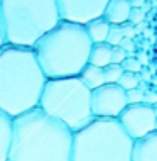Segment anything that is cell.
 Returning <instances> with one entry per match:
<instances>
[{
  "label": "cell",
  "mask_w": 157,
  "mask_h": 161,
  "mask_svg": "<svg viewBox=\"0 0 157 161\" xmlns=\"http://www.w3.org/2000/svg\"><path fill=\"white\" fill-rule=\"evenodd\" d=\"M154 112H155V115H157V103L154 105Z\"/></svg>",
  "instance_id": "cell-30"
},
{
  "label": "cell",
  "mask_w": 157,
  "mask_h": 161,
  "mask_svg": "<svg viewBox=\"0 0 157 161\" xmlns=\"http://www.w3.org/2000/svg\"><path fill=\"white\" fill-rule=\"evenodd\" d=\"M120 27H122V32H123V37H125V39H133L135 34H137V32H135V25L130 24V22L122 24Z\"/></svg>",
  "instance_id": "cell-23"
},
{
  "label": "cell",
  "mask_w": 157,
  "mask_h": 161,
  "mask_svg": "<svg viewBox=\"0 0 157 161\" xmlns=\"http://www.w3.org/2000/svg\"><path fill=\"white\" fill-rule=\"evenodd\" d=\"M144 103L152 105V107L155 105L157 103V92L155 90H145V92H144Z\"/></svg>",
  "instance_id": "cell-25"
},
{
  "label": "cell",
  "mask_w": 157,
  "mask_h": 161,
  "mask_svg": "<svg viewBox=\"0 0 157 161\" xmlns=\"http://www.w3.org/2000/svg\"><path fill=\"white\" fill-rule=\"evenodd\" d=\"M132 161H157V130L133 141Z\"/></svg>",
  "instance_id": "cell-10"
},
{
  "label": "cell",
  "mask_w": 157,
  "mask_h": 161,
  "mask_svg": "<svg viewBox=\"0 0 157 161\" xmlns=\"http://www.w3.org/2000/svg\"><path fill=\"white\" fill-rule=\"evenodd\" d=\"M140 81H142L140 80V73H139V75H133V73L123 71V73H122V76H120V80L117 81V85H118L122 90L128 92V90H132V88H137Z\"/></svg>",
  "instance_id": "cell-16"
},
{
  "label": "cell",
  "mask_w": 157,
  "mask_h": 161,
  "mask_svg": "<svg viewBox=\"0 0 157 161\" xmlns=\"http://www.w3.org/2000/svg\"><path fill=\"white\" fill-rule=\"evenodd\" d=\"M61 20L86 25L103 17L105 7L110 0H56Z\"/></svg>",
  "instance_id": "cell-9"
},
{
  "label": "cell",
  "mask_w": 157,
  "mask_h": 161,
  "mask_svg": "<svg viewBox=\"0 0 157 161\" xmlns=\"http://www.w3.org/2000/svg\"><path fill=\"white\" fill-rule=\"evenodd\" d=\"M130 5L132 8H142L145 5V0H130Z\"/></svg>",
  "instance_id": "cell-28"
},
{
  "label": "cell",
  "mask_w": 157,
  "mask_h": 161,
  "mask_svg": "<svg viewBox=\"0 0 157 161\" xmlns=\"http://www.w3.org/2000/svg\"><path fill=\"white\" fill-rule=\"evenodd\" d=\"M145 20V8H132L130 10V15H128V22L133 24V25H139Z\"/></svg>",
  "instance_id": "cell-21"
},
{
  "label": "cell",
  "mask_w": 157,
  "mask_h": 161,
  "mask_svg": "<svg viewBox=\"0 0 157 161\" xmlns=\"http://www.w3.org/2000/svg\"><path fill=\"white\" fill-rule=\"evenodd\" d=\"M120 47L127 53V56H135V44H133V39H123L120 42Z\"/></svg>",
  "instance_id": "cell-24"
},
{
  "label": "cell",
  "mask_w": 157,
  "mask_h": 161,
  "mask_svg": "<svg viewBox=\"0 0 157 161\" xmlns=\"http://www.w3.org/2000/svg\"><path fill=\"white\" fill-rule=\"evenodd\" d=\"M155 112L152 105L147 103H135L127 105L118 115V122L123 127V130L130 136L132 141L140 139L152 130H155Z\"/></svg>",
  "instance_id": "cell-8"
},
{
  "label": "cell",
  "mask_w": 157,
  "mask_h": 161,
  "mask_svg": "<svg viewBox=\"0 0 157 161\" xmlns=\"http://www.w3.org/2000/svg\"><path fill=\"white\" fill-rule=\"evenodd\" d=\"M80 80L85 83V86L90 92H93V90H97L102 85H105L103 68H97V66H91V64H86V66L83 68V71L80 73Z\"/></svg>",
  "instance_id": "cell-14"
},
{
  "label": "cell",
  "mask_w": 157,
  "mask_h": 161,
  "mask_svg": "<svg viewBox=\"0 0 157 161\" xmlns=\"http://www.w3.org/2000/svg\"><path fill=\"white\" fill-rule=\"evenodd\" d=\"M125 59H127V53H125L120 46H113L112 47V63L113 64H122Z\"/></svg>",
  "instance_id": "cell-22"
},
{
  "label": "cell",
  "mask_w": 157,
  "mask_h": 161,
  "mask_svg": "<svg viewBox=\"0 0 157 161\" xmlns=\"http://www.w3.org/2000/svg\"><path fill=\"white\" fill-rule=\"evenodd\" d=\"M86 29V34H88L90 41L93 42V44H98V42H105L107 41V36H108V31H110V24H108V20H105L103 17H100V19H95L88 22L85 25Z\"/></svg>",
  "instance_id": "cell-15"
},
{
  "label": "cell",
  "mask_w": 157,
  "mask_h": 161,
  "mask_svg": "<svg viewBox=\"0 0 157 161\" xmlns=\"http://www.w3.org/2000/svg\"><path fill=\"white\" fill-rule=\"evenodd\" d=\"M155 130H157V119H155Z\"/></svg>",
  "instance_id": "cell-31"
},
{
  "label": "cell",
  "mask_w": 157,
  "mask_h": 161,
  "mask_svg": "<svg viewBox=\"0 0 157 161\" xmlns=\"http://www.w3.org/2000/svg\"><path fill=\"white\" fill-rule=\"evenodd\" d=\"M123 32H122V27L120 25H112L110 24V31H108V36H107V44H110L112 47L113 46H120V42L123 41Z\"/></svg>",
  "instance_id": "cell-18"
},
{
  "label": "cell",
  "mask_w": 157,
  "mask_h": 161,
  "mask_svg": "<svg viewBox=\"0 0 157 161\" xmlns=\"http://www.w3.org/2000/svg\"><path fill=\"white\" fill-rule=\"evenodd\" d=\"M135 58H137V61L140 63L142 66H145V64L149 63V58L145 56V53H137V56H135Z\"/></svg>",
  "instance_id": "cell-27"
},
{
  "label": "cell",
  "mask_w": 157,
  "mask_h": 161,
  "mask_svg": "<svg viewBox=\"0 0 157 161\" xmlns=\"http://www.w3.org/2000/svg\"><path fill=\"white\" fill-rule=\"evenodd\" d=\"M73 130L42 108L12 119L8 161H71Z\"/></svg>",
  "instance_id": "cell-1"
},
{
  "label": "cell",
  "mask_w": 157,
  "mask_h": 161,
  "mask_svg": "<svg viewBox=\"0 0 157 161\" xmlns=\"http://www.w3.org/2000/svg\"><path fill=\"white\" fill-rule=\"evenodd\" d=\"M7 44V39H5V31H3V22H2V12H0V49Z\"/></svg>",
  "instance_id": "cell-26"
},
{
  "label": "cell",
  "mask_w": 157,
  "mask_h": 161,
  "mask_svg": "<svg viewBox=\"0 0 157 161\" xmlns=\"http://www.w3.org/2000/svg\"><path fill=\"white\" fill-rule=\"evenodd\" d=\"M130 10H132L130 0H110L105 7L103 19L108 20V24L112 25H122L128 22Z\"/></svg>",
  "instance_id": "cell-11"
},
{
  "label": "cell",
  "mask_w": 157,
  "mask_h": 161,
  "mask_svg": "<svg viewBox=\"0 0 157 161\" xmlns=\"http://www.w3.org/2000/svg\"><path fill=\"white\" fill-rule=\"evenodd\" d=\"M12 137V117L0 112V161H8Z\"/></svg>",
  "instance_id": "cell-13"
},
{
  "label": "cell",
  "mask_w": 157,
  "mask_h": 161,
  "mask_svg": "<svg viewBox=\"0 0 157 161\" xmlns=\"http://www.w3.org/2000/svg\"><path fill=\"white\" fill-rule=\"evenodd\" d=\"M93 42L85 25L59 20L34 44L32 51L47 80L80 76L88 64Z\"/></svg>",
  "instance_id": "cell-3"
},
{
  "label": "cell",
  "mask_w": 157,
  "mask_h": 161,
  "mask_svg": "<svg viewBox=\"0 0 157 161\" xmlns=\"http://www.w3.org/2000/svg\"><path fill=\"white\" fill-rule=\"evenodd\" d=\"M46 81L32 47L5 44L0 49V112L14 119L39 107Z\"/></svg>",
  "instance_id": "cell-2"
},
{
  "label": "cell",
  "mask_w": 157,
  "mask_h": 161,
  "mask_svg": "<svg viewBox=\"0 0 157 161\" xmlns=\"http://www.w3.org/2000/svg\"><path fill=\"white\" fill-rule=\"evenodd\" d=\"M112 63V46L107 42H98L91 46L90 56H88V64L97 68H105Z\"/></svg>",
  "instance_id": "cell-12"
},
{
  "label": "cell",
  "mask_w": 157,
  "mask_h": 161,
  "mask_svg": "<svg viewBox=\"0 0 157 161\" xmlns=\"http://www.w3.org/2000/svg\"><path fill=\"white\" fill-rule=\"evenodd\" d=\"M125 98H127V105H135V103H144V90L132 88L128 92H125Z\"/></svg>",
  "instance_id": "cell-20"
},
{
  "label": "cell",
  "mask_w": 157,
  "mask_h": 161,
  "mask_svg": "<svg viewBox=\"0 0 157 161\" xmlns=\"http://www.w3.org/2000/svg\"><path fill=\"white\" fill-rule=\"evenodd\" d=\"M120 66H122V69H123V71L133 73V75H139V73L144 69V66L137 61V58H135V56H127V59H125V61L122 63Z\"/></svg>",
  "instance_id": "cell-19"
},
{
  "label": "cell",
  "mask_w": 157,
  "mask_h": 161,
  "mask_svg": "<svg viewBox=\"0 0 157 161\" xmlns=\"http://www.w3.org/2000/svg\"><path fill=\"white\" fill-rule=\"evenodd\" d=\"M122 73H123V69H122V66H120V64H113V63H110L108 66H105V68H103L105 83H108V85H113V83H117V81L120 80Z\"/></svg>",
  "instance_id": "cell-17"
},
{
  "label": "cell",
  "mask_w": 157,
  "mask_h": 161,
  "mask_svg": "<svg viewBox=\"0 0 157 161\" xmlns=\"http://www.w3.org/2000/svg\"><path fill=\"white\" fill-rule=\"evenodd\" d=\"M144 29H145V22H142V24L135 25V32H139V31H144Z\"/></svg>",
  "instance_id": "cell-29"
},
{
  "label": "cell",
  "mask_w": 157,
  "mask_h": 161,
  "mask_svg": "<svg viewBox=\"0 0 157 161\" xmlns=\"http://www.w3.org/2000/svg\"><path fill=\"white\" fill-rule=\"evenodd\" d=\"M7 44H34L61 20L56 0H0Z\"/></svg>",
  "instance_id": "cell-4"
},
{
  "label": "cell",
  "mask_w": 157,
  "mask_h": 161,
  "mask_svg": "<svg viewBox=\"0 0 157 161\" xmlns=\"http://www.w3.org/2000/svg\"><path fill=\"white\" fill-rule=\"evenodd\" d=\"M127 107L125 90L117 83H105L91 92V114L98 119H118L122 110Z\"/></svg>",
  "instance_id": "cell-7"
},
{
  "label": "cell",
  "mask_w": 157,
  "mask_h": 161,
  "mask_svg": "<svg viewBox=\"0 0 157 161\" xmlns=\"http://www.w3.org/2000/svg\"><path fill=\"white\" fill-rule=\"evenodd\" d=\"M133 141L118 119H98L73 132L71 161H132Z\"/></svg>",
  "instance_id": "cell-5"
},
{
  "label": "cell",
  "mask_w": 157,
  "mask_h": 161,
  "mask_svg": "<svg viewBox=\"0 0 157 161\" xmlns=\"http://www.w3.org/2000/svg\"><path fill=\"white\" fill-rule=\"evenodd\" d=\"M39 108L73 132L95 119L91 114V92L80 76L47 80L41 93Z\"/></svg>",
  "instance_id": "cell-6"
}]
</instances>
